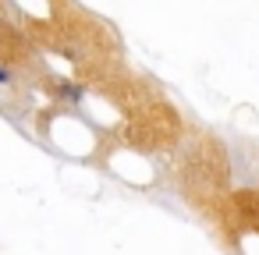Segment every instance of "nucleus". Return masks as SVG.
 I'll return each mask as SVG.
<instances>
[{
  "label": "nucleus",
  "mask_w": 259,
  "mask_h": 255,
  "mask_svg": "<svg viewBox=\"0 0 259 255\" xmlns=\"http://www.w3.org/2000/svg\"><path fill=\"white\" fill-rule=\"evenodd\" d=\"M0 78H4V71H0Z\"/></svg>",
  "instance_id": "f257e3e1"
}]
</instances>
